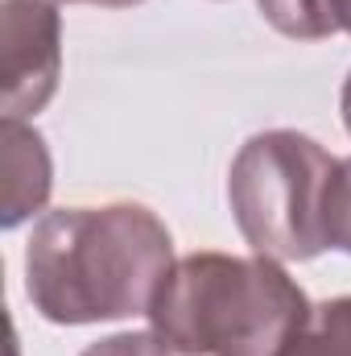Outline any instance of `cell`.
Returning <instances> with one entry per match:
<instances>
[{"label":"cell","instance_id":"cell-1","mask_svg":"<svg viewBox=\"0 0 351 356\" xmlns=\"http://www.w3.org/2000/svg\"><path fill=\"white\" fill-rule=\"evenodd\" d=\"M166 266L170 236L149 211H67L33 236L29 290L50 319H112L153 307Z\"/></svg>","mask_w":351,"mask_h":356},{"label":"cell","instance_id":"cell-2","mask_svg":"<svg viewBox=\"0 0 351 356\" xmlns=\"http://www.w3.org/2000/svg\"><path fill=\"white\" fill-rule=\"evenodd\" d=\"M157 332L182 353L277 356L306 323V302L268 261L190 257L153 298Z\"/></svg>","mask_w":351,"mask_h":356},{"label":"cell","instance_id":"cell-3","mask_svg":"<svg viewBox=\"0 0 351 356\" xmlns=\"http://www.w3.org/2000/svg\"><path fill=\"white\" fill-rule=\"evenodd\" d=\"M335 162L306 137H257L236 170L232 203L240 228L257 249L281 257H310L327 245V186Z\"/></svg>","mask_w":351,"mask_h":356},{"label":"cell","instance_id":"cell-4","mask_svg":"<svg viewBox=\"0 0 351 356\" xmlns=\"http://www.w3.org/2000/svg\"><path fill=\"white\" fill-rule=\"evenodd\" d=\"M277 356H351V298L327 302L306 315L298 336Z\"/></svg>","mask_w":351,"mask_h":356},{"label":"cell","instance_id":"cell-5","mask_svg":"<svg viewBox=\"0 0 351 356\" xmlns=\"http://www.w3.org/2000/svg\"><path fill=\"white\" fill-rule=\"evenodd\" d=\"M261 4L285 33L314 38V33H323V29L335 25V17H331V0H261Z\"/></svg>","mask_w":351,"mask_h":356},{"label":"cell","instance_id":"cell-6","mask_svg":"<svg viewBox=\"0 0 351 356\" xmlns=\"http://www.w3.org/2000/svg\"><path fill=\"white\" fill-rule=\"evenodd\" d=\"M327 245L351 249V162L335 166L327 186Z\"/></svg>","mask_w":351,"mask_h":356},{"label":"cell","instance_id":"cell-7","mask_svg":"<svg viewBox=\"0 0 351 356\" xmlns=\"http://www.w3.org/2000/svg\"><path fill=\"white\" fill-rule=\"evenodd\" d=\"M87 356H166V353L145 336H120V340H108V344L91 348Z\"/></svg>","mask_w":351,"mask_h":356},{"label":"cell","instance_id":"cell-8","mask_svg":"<svg viewBox=\"0 0 351 356\" xmlns=\"http://www.w3.org/2000/svg\"><path fill=\"white\" fill-rule=\"evenodd\" d=\"M331 17H335V25L343 21L351 29V0H331Z\"/></svg>","mask_w":351,"mask_h":356},{"label":"cell","instance_id":"cell-9","mask_svg":"<svg viewBox=\"0 0 351 356\" xmlns=\"http://www.w3.org/2000/svg\"><path fill=\"white\" fill-rule=\"evenodd\" d=\"M348 124H351V83H348Z\"/></svg>","mask_w":351,"mask_h":356}]
</instances>
